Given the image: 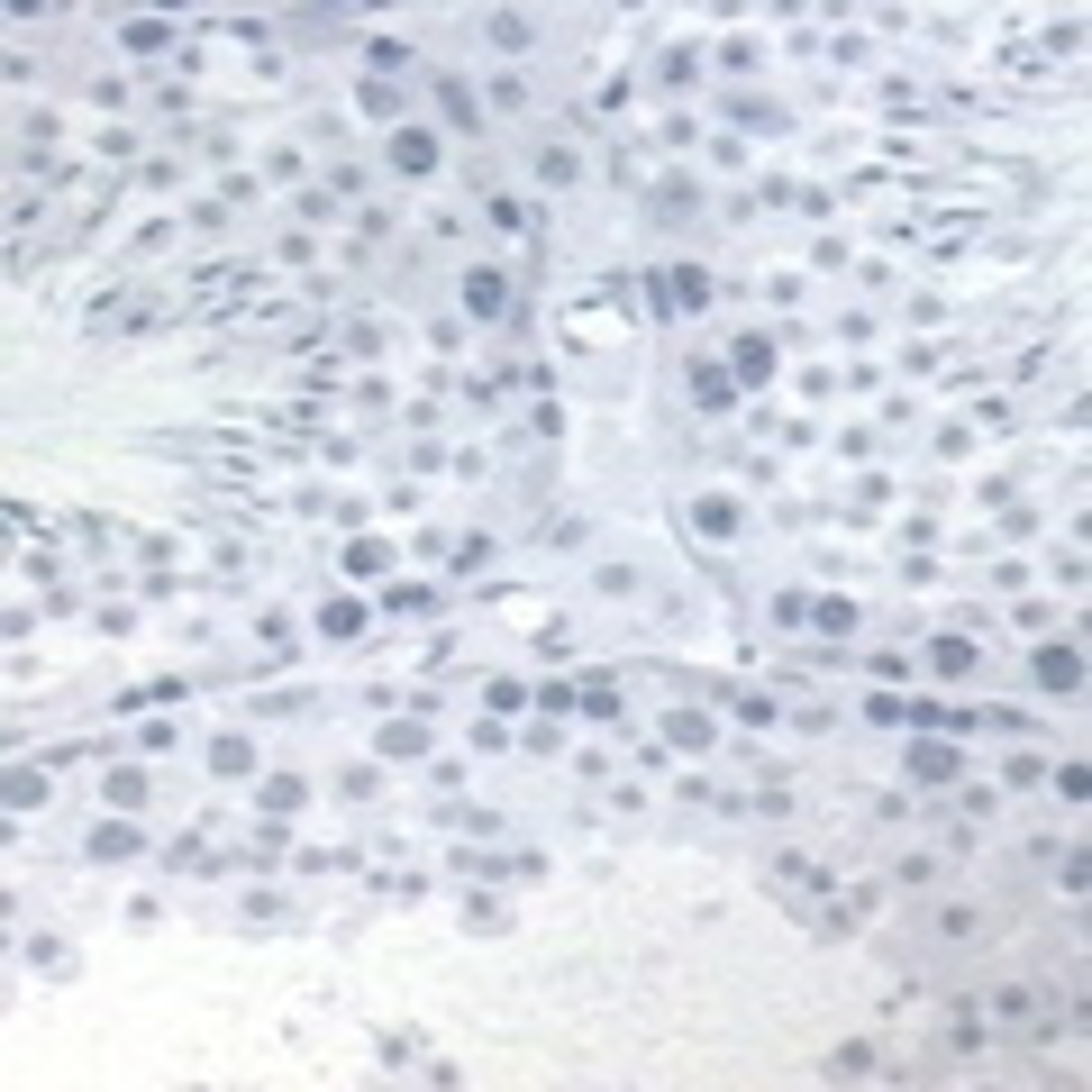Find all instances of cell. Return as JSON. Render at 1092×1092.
<instances>
[{
  "label": "cell",
  "mask_w": 1092,
  "mask_h": 1092,
  "mask_svg": "<svg viewBox=\"0 0 1092 1092\" xmlns=\"http://www.w3.org/2000/svg\"><path fill=\"white\" fill-rule=\"evenodd\" d=\"M910 765H920V783H947V774H956V756H947V747H920Z\"/></svg>",
  "instance_id": "obj_1"
}]
</instances>
